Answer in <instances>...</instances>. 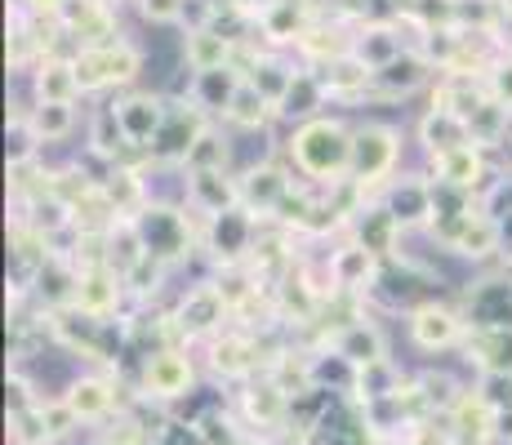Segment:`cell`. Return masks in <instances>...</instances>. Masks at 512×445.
I'll return each mask as SVG.
<instances>
[{
	"label": "cell",
	"mask_w": 512,
	"mask_h": 445,
	"mask_svg": "<svg viewBox=\"0 0 512 445\" xmlns=\"http://www.w3.org/2000/svg\"><path fill=\"white\" fill-rule=\"evenodd\" d=\"M205 245L223 259V267H236L245 254L259 250V214L236 205L228 214H214L205 219Z\"/></svg>",
	"instance_id": "5"
},
{
	"label": "cell",
	"mask_w": 512,
	"mask_h": 445,
	"mask_svg": "<svg viewBox=\"0 0 512 445\" xmlns=\"http://www.w3.org/2000/svg\"><path fill=\"white\" fill-rule=\"evenodd\" d=\"M228 156H232L228 138H223L219 130H210V125H205L201 138H196V143L187 147L183 170H187V174H201V170H228Z\"/></svg>",
	"instance_id": "31"
},
{
	"label": "cell",
	"mask_w": 512,
	"mask_h": 445,
	"mask_svg": "<svg viewBox=\"0 0 512 445\" xmlns=\"http://www.w3.org/2000/svg\"><path fill=\"white\" fill-rule=\"evenodd\" d=\"M472 330H512V281H481L468 294Z\"/></svg>",
	"instance_id": "15"
},
{
	"label": "cell",
	"mask_w": 512,
	"mask_h": 445,
	"mask_svg": "<svg viewBox=\"0 0 512 445\" xmlns=\"http://www.w3.org/2000/svg\"><path fill=\"white\" fill-rule=\"evenodd\" d=\"M321 85H326L330 98L348 103V98H361V94H374V67H366L357 54H339L330 63H321Z\"/></svg>",
	"instance_id": "18"
},
{
	"label": "cell",
	"mask_w": 512,
	"mask_h": 445,
	"mask_svg": "<svg viewBox=\"0 0 512 445\" xmlns=\"http://www.w3.org/2000/svg\"><path fill=\"white\" fill-rule=\"evenodd\" d=\"M139 9H143L147 23H179L187 0H139Z\"/></svg>",
	"instance_id": "38"
},
{
	"label": "cell",
	"mask_w": 512,
	"mask_h": 445,
	"mask_svg": "<svg viewBox=\"0 0 512 445\" xmlns=\"http://www.w3.org/2000/svg\"><path fill=\"white\" fill-rule=\"evenodd\" d=\"M32 89L36 103H76V94H85L72 58H41L32 72Z\"/></svg>",
	"instance_id": "22"
},
{
	"label": "cell",
	"mask_w": 512,
	"mask_h": 445,
	"mask_svg": "<svg viewBox=\"0 0 512 445\" xmlns=\"http://www.w3.org/2000/svg\"><path fill=\"white\" fill-rule=\"evenodd\" d=\"M285 397H290V392H285L281 383H259V388L245 392V410H250V419L259 423V428H268V423H277L285 414Z\"/></svg>",
	"instance_id": "34"
},
{
	"label": "cell",
	"mask_w": 512,
	"mask_h": 445,
	"mask_svg": "<svg viewBox=\"0 0 512 445\" xmlns=\"http://www.w3.org/2000/svg\"><path fill=\"white\" fill-rule=\"evenodd\" d=\"M428 76H432L428 58H423L419 49H401L392 63H383L379 72H374V94L379 98H406V94H415L419 85H428Z\"/></svg>",
	"instance_id": "16"
},
{
	"label": "cell",
	"mask_w": 512,
	"mask_h": 445,
	"mask_svg": "<svg viewBox=\"0 0 512 445\" xmlns=\"http://www.w3.org/2000/svg\"><path fill=\"white\" fill-rule=\"evenodd\" d=\"M228 312H232V303L223 299V290L219 285H192V290L183 294V303H179V312H174V330L179 334H210V330H219L223 321H228Z\"/></svg>",
	"instance_id": "8"
},
{
	"label": "cell",
	"mask_w": 512,
	"mask_h": 445,
	"mask_svg": "<svg viewBox=\"0 0 512 445\" xmlns=\"http://www.w3.org/2000/svg\"><path fill=\"white\" fill-rule=\"evenodd\" d=\"M245 85V72H236V67H214V72H192V85H187V98H192L196 107H201L205 116H228L236 89Z\"/></svg>",
	"instance_id": "17"
},
{
	"label": "cell",
	"mask_w": 512,
	"mask_h": 445,
	"mask_svg": "<svg viewBox=\"0 0 512 445\" xmlns=\"http://www.w3.org/2000/svg\"><path fill=\"white\" fill-rule=\"evenodd\" d=\"M63 401L72 405V414L81 423H94V419H103V414H112V405H116V388L107 379H76L72 388L63 392Z\"/></svg>",
	"instance_id": "28"
},
{
	"label": "cell",
	"mask_w": 512,
	"mask_h": 445,
	"mask_svg": "<svg viewBox=\"0 0 512 445\" xmlns=\"http://www.w3.org/2000/svg\"><path fill=\"white\" fill-rule=\"evenodd\" d=\"M486 85H490V98H499L504 107H512V63H499L495 72L486 76Z\"/></svg>",
	"instance_id": "39"
},
{
	"label": "cell",
	"mask_w": 512,
	"mask_h": 445,
	"mask_svg": "<svg viewBox=\"0 0 512 445\" xmlns=\"http://www.w3.org/2000/svg\"><path fill=\"white\" fill-rule=\"evenodd\" d=\"M499 9H504V14L512 18V0H499Z\"/></svg>",
	"instance_id": "42"
},
{
	"label": "cell",
	"mask_w": 512,
	"mask_h": 445,
	"mask_svg": "<svg viewBox=\"0 0 512 445\" xmlns=\"http://www.w3.org/2000/svg\"><path fill=\"white\" fill-rule=\"evenodd\" d=\"M419 397H423V405L455 410V401L464 397V392H455V379H450V374H423V379H419Z\"/></svg>",
	"instance_id": "37"
},
{
	"label": "cell",
	"mask_w": 512,
	"mask_h": 445,
	"mask_svg": "<svg viewBox=\"0 0 512 445\" xmlns=\"http://www.w3.org/2000/svg\"><path fill=\"white\" fill-rule=\"evenodd\" d=\"M419 143L428 147V156H446V152H455V147L472 143L468 116L446 112V107H432V112L419 121Z\"/></svg>",
	"instance_id": "23"
},
{
	"label": "cell",
	"mask_w": 512,
	"mask_h": 445,
	"mask_svg": "<svg viewBox=\"0 0 512 445\" xmlns=\"http://www.w3.org/2000/svg\"><path fill=\"white\" fill-rule=\"evenodd\" d=\"M63 5H67V0H27V9H32V14H63Z\"/></svg>",
	"instance_id": "41"
},
{
	"label": "cell",
	"mask_w": 512,
	"mask_h": 445,
	"mask_svg": "<svg viewBox=\"0 0 512 445\" xmlns=\"http://www.w3.org/2000/svg\"><path fill=\"white\" fill-rule=\"evenodd\" d=\"M508 121H512V107H504L499 98H486L477 112L468 116V130H472V143L477 147H495L499 138L508 134Z\"/></svg>",
	"instance_id": "33"
},
{
	"label": "cell",
	"mask_w": 512,
	"mask_h": 445,
	"mask_svg": "<svg viewBox=\"0 0 512 445\" xmlns=\"http://www.w3.org/2000/svg\"><path fill=\"white\" fill-rule=\"evenodd\" d=\"M334 356L348 361L352 370H366V365L388 361V339H383V330L374 321L357 316V321L339 325V334H334Z\"/></svg>",
	"instance_id": "13"
},
{
	"label": "cell",
	"mask_w": 512,
	"mask_h": 445,
	"mask_svg": "<svg viewBox=\"0 0 512 445\" xmlns=\"http://www.w3.org/2000/svg\"><path fill=\"white\" fill-rule=\"evenodd\" d=\"M121 294H125V276L116 272V267H107V263H90V267H81L72 308H81L90 316H103L107 321V316L116 312V303H121Z\"/></svg>",
	"instance_id": "12"
},
{
	"label": "cell",
	"mask_w": 512,
	"mask_h": 445,
	"mask_svg": "<svg viewBox=\"0 0 512 445\" xmlns=\"http://www.w3.org/2000/svg\"><path fill=\"white\" fill-rule=\"evenodd\" d=\"M326 85H321V76L317 72H294V81L290 89H285V98L277 103V116H299V121H312V116L326 107Z\"/></svg>",
	"instance_id": "27"
},
{
	"label": "cell",
	"mask_w": 512,
	"mask_h": 445,
	"mask_svg": "<svg viewBox=\"0 0 512 445\" xmlns=\"http://www.w3.org/2000/svg\"><path fill=\"white\" fill-rule=\"evenodd\" d=\"M192 379H196V370H192V361H187L183 352H152L147 356V365H143V397H156V401H174V397H183L187 388H192Z\"/></svg>",
	"instance_id": "11"
},
{
	"label": "cell",
	"mask_w": 512,
	"mask_h": 445,
	"mask_svg": "<svg viewBox=\"0 0 512 445\" xmlns=\"http://www.w3.org/2000/svg\"><path fill=\"white\" fill-rule=\"evenodd\" d=\"M352 219H357V241L366 245V250L379 254V259H388V254L397 250L401 232H406V227L392 219L388 205H361V210L352 214Z\"/></svg>",
	"instance_id": "25"
},
{
	"label": "cell",
	"mask_w": 512,
	"mask_h": 445,
	"mask_svg": "<svg viewBox=\"0 0 512 445\" xmlns=\"http://www.w3.org/2000/svg\"><path fill=\"white\" fill-rule=\"evenodd\" d=\"M432 174H437V183L477 192L481 178H486V147L464 143V147H455V152H446V156H432Z\"/></svg>",
	"instance_id": "20"
},
{
	"label": "cell",
	"mask_w": 512,
	"mask_h": 445,
	"mask_svg": "<svg viewBox=\"0 0 512 445\" xmlns=\"http://www.w3.org/2000/svg\"><path fill=\"white\" fill-rule=\"evenodd\" d=\"M308 27V0H268L259 9V32L268 41H303Z\"/></svg>",
	"instance_id": "26"
},
{
	"label": "cell",
	"mask_w": 512,
	"mask_h": 445,
	"mask_svg": "<svg viewBox=\"0 0 512 445\" xmlns=\"http://www.w3.org/2000/svg\"><path fill=\"white\" fill-rule=\"evenodd\" d=\"M326 263H330L334 290H343V294H370L374 281H379V267H383L379 254L366 250L361 241H348L343 250H334Z\"/></svg>",
	"instance_id": "10"
},
{
	"label": "cell",
	"mask_w": 512,
	"mask_h": 445,
	"mask_svg": "<svg viewBox=\"0 0 512 445\" xmlns=\"http://www.w3.org/2000/svg\"><path fill=\"white\" fill-rule=\"evenodd\" d=\"M112 112H116V121H121L125 138H130V147H152V138L161 134V125H165L170 103H161L156 94H143V89H139V94L116 98Z\"/></svg>",
	"instance_id": "9"
},
{
	"label": "cell",
	"mask_w": 512,
	"mask_h": 445,
	"mask_svg": "<svg viewBox=\"0 0 512 445\" xmlns=\"http://www.w3.org/2000/svg\"><path fill=\"white\" fill-rule=\"evenodd\" d=\"M464 330H468V316L446 308V303H437V299L419 303V308L410 312V339H415L423 352L450 348V343L464 339Z\"/></svg>",
	"instance_id": "7"
},
{
	"label": "cell",
	"mask_w": 512,
	"mask_h": 445,
	"mask_svg": "<svg viewBox=\"0 0 512 445\" xmlns=\"http://www.w3.org/2000/svg\"><path fill=\"white\" fill-rule=\"evenodd\" d=\"M130 223L143 241V254L165 267L187 259L196 241H205V227H192L187 210H174V205H143L139 214H130Z\"/></svg>",
	"instance_id": "2"
},
{
	"label": "cell",
	"mask_w": 512,
	"mask_h": 445,
	"mask_svg": "<svg viewBox=\"0 0 512 445\" xmlns=\"http://www.w3.org/2000/svg\"><path fill=\"white\" fill-rule=\"evenodd\" d=\"M290 161L308 183L339 187L352 165V130L330 116H312L290 138Z\"/></svg>",
	"instance_id": "1"
},
{
	"label": "cell",
	"mask_w": 512,
	"mask_h": 445,
	"mask_svg": "<svg viewBox=\"0 0 512 445\" xmlns=\"http://www.w3.org/2000/svg\"><path fill=\"white\" fill-rule=\"evenodd\" d=\"M290 178H285L277 165H259V170H250L241 178V205L245 210H254L263 219V214H277L281 201L290 196Z\"/></svg>",
	"instance_id": "19"
},
{
	"label": "cell",
	"mask_w": 512,
	"mask_h": 445,
	"mask_svg": "<svg viewBox=\"0 0 512 445\" xmlns=\"http://www.w3.org/2000/svg\"><path fill=\"white\" fill-rule=\"evenodd\" d=\"M187 205H192V214H205V219L228 214L241 205V178H228L223 170L192 174L187 178Z\"/></svg>",
	"instance_id": "14"
},
{
	"label": "cell",
	"mask_w": 512,
	"mask_h": 445,
	"mask_svg": "<svg viewBox=\"0 0 512 445\" xmlns=\"http://www.w3.org/2000/svg\"><path fill=\"white\" fill-rule=\"evenodd\" d=\"M232 41L228 32H214V27H192L183 45L187 72H214V67H232Z\"/></svg>",
	"instance_id": "24"
},
{
	"label": "cell",
	"mask_w": 512,
	"mask_h": 445,
	"mask_svg": "<svg viewBox=\"0 0 512 445\" xmlns=\"http://www.w3.org/2000/svg\"><path fill=\"white\" fill-rule=\"evenodd\" d=\"M245 81L259 89V94H268L272 103H281L285 89H290V81H294V72L285 63H277V58H259V63L245 72Z\"/></svg>",
	"instance_id": "35"
},
{
	"label": "cell",
	"mask_w": 512,
	"mask_h": 445,
	"mask_svg": "<svg viewBox=\"0 0 512 445\" xmlns=\"http://www.w3.org/2000/svg\"><path fill=\"white\" fill-rule=\"evenodd\" d=\"M76 76H81V89H107V85H130L143 67V54L130 41H107V45H85L81 54L72 58Z\"/></svg>",
	"instance_id": "4"
},
{
	"label": "cell",
	"mask_w": 512,
	"mask_h": 445,
	"mask_svg": "<svg viewBox=\"0 0 512 445\" xmlns=\"http://www.w3.org/2000/svg\"><path fill=\"white\" fill-rule=\"evenodd\" d=\"M495 437L512 445V405H504V410H495Z\"/></svg>",
	"instance_id": "40"
},
{
	"label": "cell",
	"mask_w": 512,
	"mask_h": 445,
	"mask_svg": "<svg viewBox=\"0 0 512 445\" xmlns=\"http://www.w3.org/2000/svg\"><path fill=\"white\" fill-rule=\"evenodd\" d=\"M392 219L401 227H423L432 223V178H401V183L388 187V201Z\"/></svg>",
	"instance_id": "21"
},
{
	"label": "cell",
	"mask_w": 512,
	"mask_h": 445,
	"mask_svg": "<svg viewBox=\"0 0 512 445\" xmlns=\"http://www.w3.org/2000/svg\"><path fill=\"white\" fill-rule=\"evenodd\" d=\"M201 130H205V112L192 103V98H183V103H170L161 134L152 138V147H147V152H152L156 161H165V165H183L187 161V147L201 138Z\"/></svg>",
	"instance_id": "6"
},
{
	"label": "cell",
	"mask_w": 512,
	"mask_h": 445,
	"mask_svg": "<svg viewBox=\"0 0 512 445\" xmlns=\"http://www.w3.org/2000/svg\"><path fill=\"white\" fill-rule=\"evenodd\" d=\"M27 125H32L36 143H63L76 125V107L72 103H36L27 112Z\"/></svg>",
	"instance_id": "30"
},
{
	"label": "cell",
	"mask_w": 512,
	"mask_h": 445,
	"mask_svg": "<svg viewBox=\"0 0 512 445\" xmlns=\"http://www.w3.org/2000/svg\"><path fill=\"white\" fill-rule=\"evenodd\" d=\"M214 365H219L223 374H250L254 365H259V352L245 339H223V343H214Z\"/></svg>",
	"instance_id": "36"
},
{
	"label": "cell",
	"mask_w": 512,
	"mask_h": 445,
	"mask_svg": "<svg viewBox=\"0 0 512 445\" xmlns=\"http://www.w3.org/2000/svg\"><path fill=\"white\" fill-rule=\"evenodd\" d=\"M397 134L388 130V125H366V130L352 134V165H348V178L361 187V192H374V187H383L397 170Z\"/></svg>",
	"instance_id": "3"
},
{
	"label": "cell",
	"mask_w": 512,
	"mask_h": 445,
	"mask_svg": "<svg viewBox=\"0 0 512 445\" xmlns=\"http://www.w3.org/2000/svg\"><path fill=\"white\" fill-rule=\"evenodd\" d=\"M401 49H406V45H401V36L392 32L388 23H374V27H366V32H361V41H357V49H352V54H357L366 67H374V72H379V67L392 63Z\"/></svg>",
	"instance_id": "32"
},
{
	"label": "cell",
	"mask_w": 512,
	"mask_h": 445,
	"mask_svg": "<svg viewBox=\"0 0 512 445\" xmlns=\"http://www.w3.org/2000/svg\"><path fill=\"white\" fill-rule=\"evenodd\" d=\"M272 116H277V103H272L268 94H259L250 81L236 89V98H232V107H228V121L236 125V130H263Z\"/></svg>",
	"instance_id": "29"
}]
</instances>
